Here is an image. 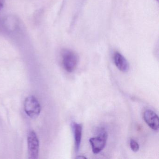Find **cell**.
Segmentation results:
<instances>
[{"instance_id":"cell-7","label":"cell","mask_w":159,"mask_h":159,"mask_svg":"<svg viewBox=\"0 0 159 159\" xmlns=\"http://www.w3.org/2000/svg\"><path fill=\"white\" fill-rule=\"evenodd\" d=\"M71 127L74 134L75 149H76V152H78L80 150L83 126L80 124H78L73 122L71 123Z\"/></svg>"},{"instance_id":"cell-3","label":"cell","mask_w":159,"mask_h":159,"mask_svg":"<svg viewBox=\"0 0 159 159\" xmlns=\"http://www.w3.org/2000/svg\"><path fill=\"white\" fill-rule=\"evenodd\" d=\"M24 107L26 113L30 118H37L40 113V104L37 98L33 96H30L26 98Z\"/></svg>"},{"instance_id":"cell-4","label":"cell","mask_w":159,"mask_h":159,"mask_svg":"<svg viewBox=\"0 0 159 159\" xmlns=\"http://www.w3.org/2000/svg\"><path fill=\"white\" fill-rule=\"evenodd\" d=\"M28 148L29 159H37L39 149V141L37 134L34 131H31L28 136Z\"/></svg>"},{"instance_id":"cell-11","label":"cell","mask_w":159,"mask_h":159,"mask_svg":"<svg viewBox=\"0 0 159 159\" xmlns=\"http://www.w3.org/2000/svg\"><path fill=\"white\" fill-rule=\"evenodd\" d=\"M156 1H157V2L159 1V0H156Z\"/></svg>"},{"instance_id":"cell-1","label":"cell","mask_w":159,"mask_h":159,"mask_svg":"<svg viewBox=\"0 0 159 159\" xmlns=\"http://www.w3.org/2000/svg\"><path fill=\"white\" fill-rule=\"evenodd\" d=\"M62 64L66 71L71 73L77 68L79 63L78 55L73 51L66 50L62 53Z\"/></svg>"},{"instance_id":"cell-5","label":"cell","mask_w":159,"mask_h":159,"mask_svg":"<svg viewBox=\"0 0 159 159\" xmlns=\"http://www.w3.org/2000/svg\"><path fill=\"white\" fill-rule=\"evenodd\" d=\"M145 122L152 130L158 131L159 128V120L158 115L151 110H147L143 114Z\"/></svg>"},{"instance_id":"cell-6","label":"cell","mask_w":159,"mask_h":159,"mask_svg":"<svg viewBox=\"0 0 159 159\" xmlns=\"http://www.w3.org/2000/svg\"><path fill=\"white\" fill-rule=\"evenodd\" d=\"M114 64L117 68L123 72H126L129 70V64L126 58L120 53H115L113 57Z\"/></svg>"},{"instance_id":"cell-9","label":"cell","mask_w":159,"mask_h":159,"mask_svg":"<svg viewBox=\"0 0 159 159\" xmlns=\"http://www.w3.org/2000/svg\"><path fill=\"white\" fill-rule=\"evenodd\" d=\"M4 3V0H0V11L2 9Z\"/></svg>"},{"instance_id":"cell-8","label":"cell","mask_w":159,"mask_h":159,"mask_svg":"<svg viewBox=\"0 0 159 159\" xmlns=\"http://www.w3.org/2000/svg\"><path fill=\"white\" fill-rule=\"evenodd\" d=\"M130 146L131 149L134 152H137L139 150V147L138 143L133 139H131L130 141Z\"/></svg>"},{"instance_id":"cell-10","label":"cell","mask_w":159,"mask_h":159,"mask_svg":"<svg viewBox=\"0 0 159 159\" xmlns=\"http://www.w3.org/2000/svg\"><path fill=\"white\" fill-rule=\"evenodd\" d=\"M77 159H86V157H84V156H78V157H77Z\"/></svg>"},{"instance_id":"cell-2","label":"cell","mask_w":159,"mask_h":159,"mask_svg":"<svg viewBox=\"0 0 159 159\" xmlns=\"http://www.w3.org/2000/svg\"><path fill=\"white\" fill-rule=\"evenodd\" d=\"M98 133L97 136L92 138L89 139L92 150L95 154L99 153L104 149L107 139V133L104 128L99 129Z\"/></svg>"}]
</instances>
